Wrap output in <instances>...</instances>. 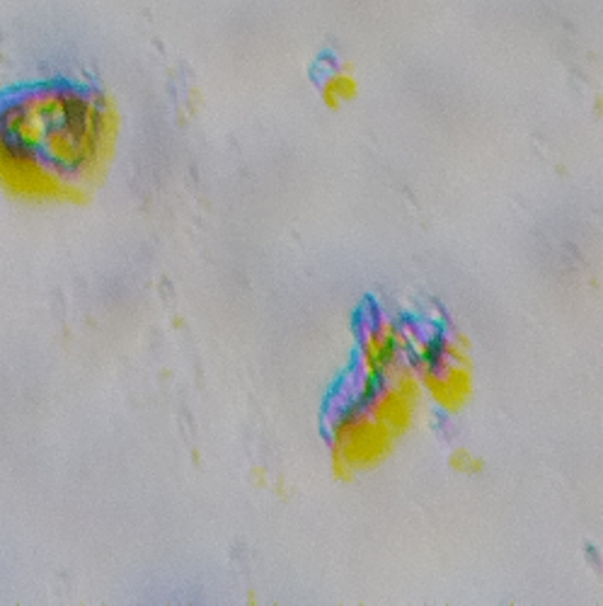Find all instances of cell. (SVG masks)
I'll return each mask as SVG.
<instances>
[{
    "mask_svg": "<svg viewBox=\"0 0 603 606\" xmlns=\"http://www.w3.org/2000/svg\"><path fill=\"white\" fill-rule=\"evenodd\" d=\"M449 463L453 471H458V473H465V475H475L485 468L482 461H480L477 456H473L468 449H458V452L449 459Z\"/></svg>",
    "mask_w": 603,
    "mask_h": 606,
    "instance_id": "277c9868",
    "label": "cell"
},
{
    "mask_svg": "<svg viewBox=\"0 0 603 606\" xmlns=\"http://www.w3.org/2000/svg\"><path fill=\"white\" fill-rule=\"evenodd\" d=\"M410 337L390 318H376L366 325L359 347V369L364 383H378L407 361Z\"/></svg>",
    "mask_w": 603,
    "mask_h": 606,
    "instance_id": "3957f363",
    "label": "cell"
},
{
    "mask_svg": "<svg viewBox=\"0 0 603 606\" xmlns=\"http://www.w3.org/2000/svg\"><path fill=\"white\" fill-rule=\"evenodd\" d=\"M398 435L378 422L361 400H351L329 422V452L332 473L339 480H351L359 471L378 468L393 456Z\"/></svg>",
    "mask_w": 603,
    "mask_h": 606,
    "instance_id": "7a4b0ae2",
    "label": "cell"
},
{
    "mask_svg": "<svg viewBox=\"0 0 603 606\" xmlns=\"http://www.w3.org/2000/svg\"><path fill=\"white\" fill-rule=\"evenodd\" d=\"M0 190L8 197L32 204H80L90 202V187L56 168L44 153L25 148L0 133Z\"/></svg>",
    "mask_w": 603,
    "mask_h": 606,
    "instance_id": "6da1fadb",
    "label": "cell"
}]
</instances>
